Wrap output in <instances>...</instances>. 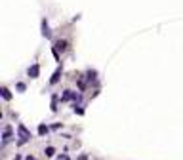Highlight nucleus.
Segmentation results:
<instances>
[{"mask_svg": "<svg viewBox=\"0 0 183 160\" xmlns=\"http://www.w3.org/2000/svg\"><path fill=\"white\" fill-rule=\"evenodd\" d=\"M27 160H36V158H32V156H27Z\"/></svg>", "mask_w": 183, "mask_h": 160, "instance_id": "nucleus-14", "label": "nucleus"}, {"mask_svg": "<svg viewBox=\"0 0 183 160\" xmlns=\"http://www.w3.org/2000/svg\"><path fill=\"white\" fill-rule=\"evenodd\" d=\"M55 48H57V50H61V52L67 50V42H65V40H57V42H55Z\"/></svg>", "mask_w": 183, "mask_h": 160, "instance_id": "nucleus-5", "label": "nucleus"}, {"mask_svg": "<svg viewBox=\"0 0 183 160\" xmlns=\"http://www.w3.org/2000/svg\"><path fill=\"white\" fill-rule=\"evenodd\" d=\"M17 130H19V135H21V139H19V145H23L25 141H29V139H31V133H29V130L25 128L23 124H19Z\"/></svg>", "mask_w": 183, "mask_h": 160, "instance_id": "nucleus-1", "label": "nucleus"}, {"mask_svg": "<svg viewBox=\"0 0 183 160\" xmlns=\"http://www.w3.org/2000/svg\"><path fill=\"white\" fill-rule=\"evenodd\" d=\"M74 113H76V114H84V109H80V107L74 105Z\"/></svg>", "mask_w": 183, "mask_h": 160, "instance_id": "nucleus-11", "label": "nucleus"}, {"mask_svg": "<svg viewBox=\"0 0 183 160\" xmlns=\"http://www.w3.org/2000/svg\"><path fill=\"white\" fill-rule=\"evenodd\" d=\"M2 97H4L6 101H10V99H12V93H10V90H8V88H2Z\"/></svg>", "mask_w": 183, "mask_h": 160, "instance_id": "nucleus-7", "label": "nucleus"}, {"mask_svg": "<svg viewBox=\"0 0 183 160\" xmlns=\"http://www.w3.org/2000/svg\"><path fill=\"white\" fill-rule=\"evenodd\" d=\"M54 152H55L54 147H48V149H46V156H54Z\"/></svg>", "mask_w": 183, "mask_h": 160, "instance_id": "nucleus-9", "label": "nucleus"}, {"mask_svg": "<svg viewBox=\"0 0 183 160\" xmlns=\"http://www.w3.org/2000/svg\"><path fill=\"white\" fill-rule=\"evenodd\" d=\"M42 34H44L46 38L52 34V31H50V27H48V23H46V21H42Z\"/></svg>", "mask_w": 183, "mask_h": 160, "instance_id": "nucleus-4", "label": "nucleus"}, {"mask_svg": "<svg viewBox=\"0 0 183 160\" xmlns=\"http://www.w3.org/2000/svg\"><path fill=\"white\" fill-rule=\"evenodd\" d=\"M10 135H12V126H6V128H4V133H2V139H4V143H8Z\"/></svg>", "mask_w": 183, "mask_h": 160, "instance_id": "nucleus-2", "label": "nucleus"}, {"mask_svg": "<svg viewBox=\"0 0 183 160\" xmlns=\"http://www.w3.org/2000/svg\"><path fill=\"white\" fill-rule=\"evenodd\" d=\"M17 90H19V91H25V84L19 82V84H17Z\"/></svg>", "mask_w": 183, "mask_h": 160, "instance_id": "nucleus-12", "label": "nucleus"}, {"mask_svg": "<svg viewBox=\"0 0 183 160\" xmlns=\"http://www.w3.org/2000/svg\"><path fill=\"white\" fill-rule=\"evenodd\" d=\"M38 133H40V135H46V133H48V126L40 124V126H38Z\"/></svg>", "mask_w": 183, "mask_h": 160, "instance_id": "nucleus-8", "label": "nucleus"}, {"mask_svg": "<svg viewBox=\"0 0 183 160\" xmlns=\"http://www.w3.org/2000/svg\"><path fill=\"white\" fill-rule=\"evenodd\" d=\"M59 76H61V69H57V71L54 73V76H52V80H50V82H52V84H55L57 80H59Z\"/></svg>", "mask_w": 183, "mask_h": 160, "instance_id": "nucleus-6", "label": "nucleus"}, {"mask_svg": "<svg viewBox=\"0 0 183 160\" xmlns=\"http://www.w3.org/2000/svg\"><path fill=\"white\" fill-rule=\"evenodd\" d=\"M38 73H40V67H38V65H32V67L29 69V74H31L32 78H36V76H38Z\"/></svg>", "mask_w": 183, "mask_h": 160, "instance_id": "nucleus-3", "label": "nucleus"}, {"mask_svg": "<svg viewBox=\"0 0 183 160\" xmlns=\"http://www.w3.org/2000/svg\"><path fill=\"white\" fill-rule=\"evenodd\" d=\"M59 160H69V156H65V155H63V156H59Z\"/></svg>", "mask_w": 183, "mask_h": 160, "instance_id": "nucleus-13", "label": "nucleus"}, {"mask_svg": "<svg viewBox=\"0 0 183 160\" xmlns=\"http://www.w3.org/2000/svg\"><path fill=\"white\" fill-rule=\"evenodd\" d=\"M57 109V97L54 95V99H52V111H55Z\"/></svg>", "mask_w": 183, "mask_h": 160, "instance_id": "nucleus-10", "label": "nucleus"}]
</instances>
